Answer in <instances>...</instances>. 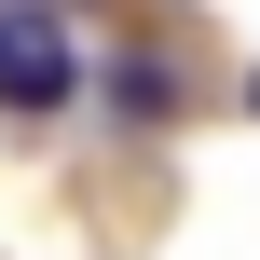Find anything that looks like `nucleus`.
Masks as SVG:
<instances>
[{"label":"nucleus","mask_w":260,"mask_h":260,"mask_svg":"<svg viewBox=\"0 0 260 260\" xmlns=\"http://www.w3.org/2000/svg\"><path fill=\"white\" fill-rule=\"evenodd\" d=\"M69 96H82V41H69V14H55V0H0V110L55 123Z\"/></svg>","instance_id":"1"},{"label":"nucleus","mask_w":260,"mask_h":260,"mask_svg":"<svg viewBox=\"0 0 260 260\" xmlns=\"http://www.w3.org/2000/svg\"><path fill=\"white\" fill-rule=\"evenodd\" d=\"M178 96H192V69H178L165 41H137V55H110V110H123V123H178Z\"/></svg>","instance_id":"2"},{"label":"nucleus","mask_w":260,"mask_h":260,"mask_svg":"<svg viewBox=\"0 0 260 260\" xmlns=\"http://www.w3.org/2000/svg\"><path fill=\"white\" fill-rule=\"evenodd\" d=\"M247 110H260V69H247Z\"/></svg>","instance_id":"3"}]
</instances>
